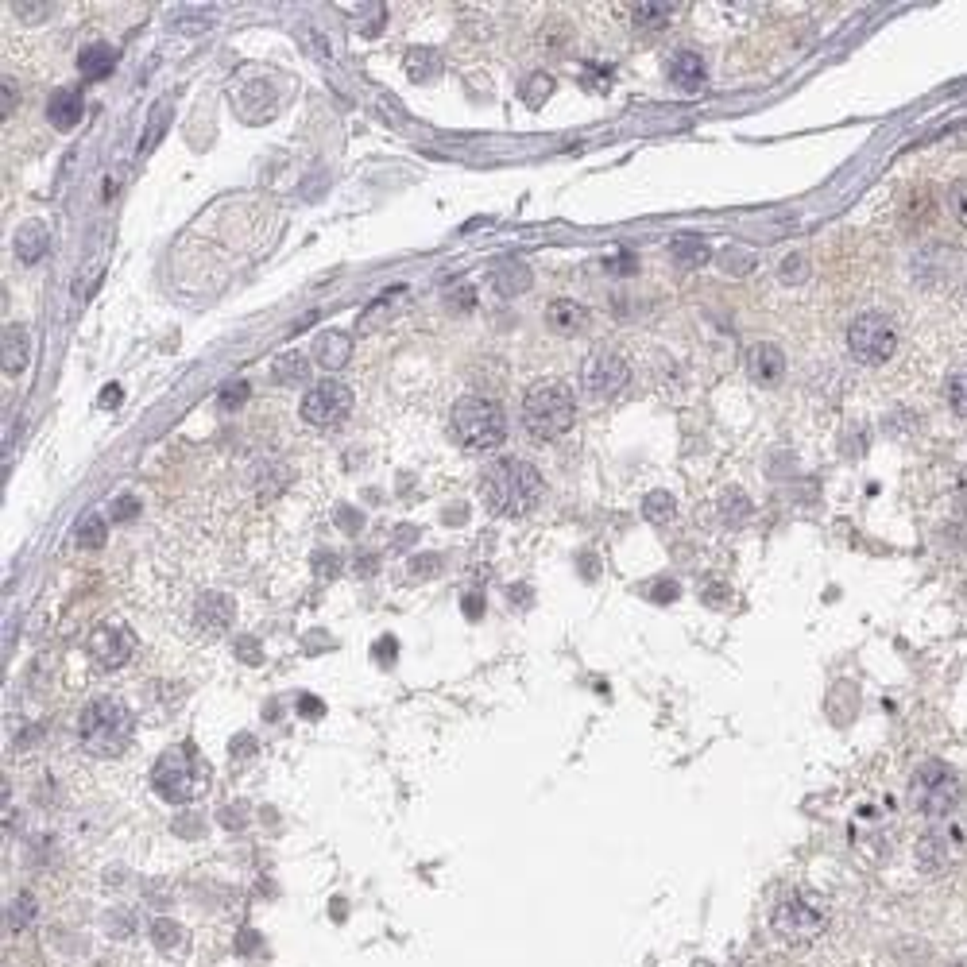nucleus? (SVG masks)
Masks as SVG:
<instances>
[{
	"instance_id": "1",
	"label": "nucleus",
	"mask_w": 967,
	"mask_h": 967,
	"mask_svg": "<svg viewBox=\"0 0 967 967\" xmlns=\"http://www.w3.org/2000/svg\"><path fill=\"white\" fill-rule=\"evenodd\" d=\"M480 496L496 515H527L546 496V480L519 457H499L480 476Z\"/></svg>"
},
{
	"instance_id": "2",
	"label": "nucleus",
	"mask_w": 967,
	"mask_h": 967,
	"mask_svg": "<svg viewBox=\"0 0 967 967\" xmlns=\"http://www.w3.org/2000/svg\"><path fill=\"white\" fill-rule=\"evenodd\" d=\"M132 735H136V720L113 697L89 701L82 708V716H78V743L86 747L89 755H97V759H117V755H124L128 743H132Z\"/></svg>"
},
{
	"instance_id": "3",
	"label": "nucleus",
	"mask_w": 967,
	"mask_h": 967,
	"mask_svg": "<svg viewBox=\"0 0 967 967\" xmlns=\"http://www.w3.org/2000/svg\"><path fill=\"white\" fill-rule=\"evenodd\" d=\"M573 422H577V395L561 380L538 383L523 395V426H527L530 438L554 441L561 434H569Z\"/></svg>"
},
{
	"instance_id": "4",
	"label": "nucleus",
	"mask_w": 967,
	"mask_h": 967,
	"mask_svg": "<svg viewBox=\"0 0 967 967\" xmlns=\"http://www.w3.org/2000/svg\"><path fill=\"white\" fill-rule=\"evenodd\" d=\"M964 801V782L960 774L948 766V762H925L917 774H913V786H909V805L921 813V817H948L956 805Z\"/></svg>"
},
{
	"instance_id": "5",
	"label": "nucleus",
	"mask_w": 967,
	"mask_h": 967,
	"mask_svg": "<svg viewBox=\"0 0 967 967\" xmlns=\"http://www.w3.org/2000/svg\"><path fill=\"white\" fill-rule=\"evenodd\" d=\"M453 434L469 449H496L499 441H507V414L496 399L469 395L453 407Z\"/></svg>"
},
{
	"instance_id": "6",
	"label": "nucleus",
	"mask_w": 967,
	"mask_h": 967,
	"mask_svg": "<svg viewBox=\"0 0 967 967\" xmlns=\"http://www.w3.org/2000/svg\"><path fill=\"white\" fill-rule=\"evenodd\" d=\"M151 782H155V793L163 801L182 805V801H190V797L202 793V786H206V766H202V759L190 747H175V751H167L163 759L155 762Z\"/></svg>"
},
{
	"instance_id": "7",
	"label": "nucleus",
	"mask_w": 967,
	"mask_h": 967,
	"mask_svg": "<svg viewBox=\"0 0 967 967\" xmlns=\"http://www.w3.org/2000/svg\"><path fill=\"white\" fill-rule=\"evenodd\" d=\"M770 925H774L778 940H786V944H809L828 929V906L813 894H786L774 906Z\"/></svg>"
},
{
	"instance_id": "8",
	"label": "nucleus",
	"mask_w": 967,
	"mask_h": 967,
	"mask_svg": "<svg viewBox=\"0 0 967 967\" xmlns=\"http://www.w3.org/2000/svg\"><path fill=\"white\" fill-rule=\"evenodd\" d=\"M848 349L859 364H882L898 349V329L886 314H859L848 325Z\"/></svg>"
},
{
	"instance_id": "9",
	"label": "nucleus",
	"mask_w": 967,
	"mask_h": 967,
	"mask_svg": "<svg viewBox=\"0 0 967 967\" xmlns=\"http://www.w3.org/2000/svg\"><path fill=\"white\" fill-rule=\"evenodd\" d=\"M627 380H631V368H627V360L619 352H592L585 360V368H581V391L588 399H596V403L616 399L619 391L627 387Z\"/></svg>"
},
{
	"instance_id": "10",
	"label": "nucleus",
	"mask_w": 967,
	"mask_h": 967,
	"mask_svg": "<svg viewBox=\"0 0 967 967\" xmlns=\"http://www.w3.org/2000/svg\"><path fill=\"white\" fill-rule=\"evenodd\" d=\"M349 411H352V391L341 380L314 383V387L302 395V418H306L310 426H337Z\"/></svg>"
},
{
	"instance_id": "11",
	"label": "nucleus",
	"mask_w": 967,
	"mask_h": 967,
	"mask_svg": "<svg viewBox=\"0 0 967 967\" xmlns=\"http://www.w3.org/2000/svg\"><path fill=\"white\" fill-rule=\"evenodd\" d=\"M89 654L101 670H120L132 654H136V635L124 623H105L101 631H93L89 639Z\"/></svg>"
},
{
	"instance_id": "12",
	"label": "nucleus",
	"mask_w": 967,
	"mask_h": 967,
	"mask_svg": "<svg viewBox=\"0 0 967 967\" xmlns=\"http://www.w3.org/2000/svg\"><path fill=\"white\" fill-rule=\"evenodd\" d=\"M956 267H960V252L952 244H937V248H925L913 256V279H917V287L933 291L956 275Z\"/></svg>"
},
{
	"instance_id": "13",
	"label": "nucleus",
	"mask_w": 967,
	"mask_h": 967,
	"mask_svg": "<svg viewBox=\"0 0 967 967\" xmlns=\"http://www.w3.org/2000/svg\"><path fill=\"white\" fill-rule=\"evenodd\" d=\"M747 376L759 383V387H774V383L786 376V352L770 341H762L747 352Z\"/></svg>"
},
{
	"instance_id": "14",
	"label": "nucleus",
	"mask_w": 967,
	"mask_h": 967,
	"mask_svg": "<svg viewBox=\"0 0 967 967\" xmlns=\"http://www.w3.org/2000/svg\"><path fill=\"white\" fill-rule=\"evenodd\" d=\"M546 325H550L554 333L573 337V333H581V329L588 325V310L581 306V302H573V298H554V302L546 306Z\"/></svg>"
},
{
	"instance_id": "15",
	"label": "nucleus",
	"mask_w": 967,
	"mask_h": 967,
	"mask_svg": "<svg viewBox=\"0 0 967 967\" xmlns=\"http://www.w3.org/2000/svg\"><path fill=\"white\" fill-rule=\"evenodd\" d=\"M233 600L229 596H217V592H209V596H202V604H198V612H194V619H198V627L206 631V635H217V631H225L229 623H233Z\"/></svg>"
},
{
	"instance_id": "16",
	"label": "nucleus",
	"mask_w": 967,
	"mask_h": 967,
	"mask_svg": "<svg viewBox=\"0 0 967 967\" xmlns=\"http://www.w3.org/2000/svg\"><path fill=\"white\" fill-rule=\"evenodd\" d=\"M704 78H708V66H704V59L697 51H677L674 59H670V82L677 89H697L704 86Z\"/></svg>"
},
{
	"instance_id": "17",
	"label": "nucleus",
	"mask_w": 967,
	"mask_h": 967,
	"mask_svg": "<svg viewBox=\"0 0 967 967\" xmlns=\"http://www.w3.org/2000/svg\"><path fill=\"white\" fill-rule=\"evenodd\" d=\"M82 93H74V89H59L51 101H47V120L55 124V128H62V132H70L78 120H82Z\"/></svg>"
},
{
	"instance_id": "18",
	"label": "nucleus",
	"mask_w": 967,
	"mask_h": 967,
	"mask_svg": "<svg viewBox=\"0 0 967 967\" xmlns=\"http://www.w3.org/2000/svg\"><path fill=\"white\" fill-rule=\"evenodd\" d=\"M28 360H31L28 329H24V325H8V329H4V372H8V376H20V372L28 368Z\"/></svg>"
},
{
	"instance_id": "19",
	"label": "nucleus",
	"mask_w": 967,
	"mask_h": 967,
	"mask_svg": "<svg viewBox=\"0 0 967 967\" xmlns=\"http://www.w3.org/2000/svg\"><path fill=\"white\" fill-rule=\"evenodd\" d=\"M47 248H51V233H47V225H43V221H28V225L16 233V256H20L24 264L43 260V256H47Z\"/></svg>"
},
{
	"instance_id": "20",
	"label": "nucleus",
	"mask_w": 967,
	"mask_h": 967,
	"mask_svg": "<svg viewBox=\"0 0 967 967\" xmlns=\"http://www.w3.org/2000/svg\"><path fill=\"white\" fill-rule=\"evenodd\" d=\"M349 333H341V329H325L322 337L314 341V360L322 364V368H341L345 360H349Z\"/></svg>"
},
{
	"instance_id": "21",
	"label": "nucleus",
	"mask_w": 967,
	"mask_h": 967,
	"mask_svg": "<svg viewBox=\"0 0 967 967\" xmlns=\"http://www.w3.org/2000/svg\"><path fill=\"white\" fill-rule=\"evenodd\" d=\"M117 66V47H109V43H89V47H82V55H78V70H82V78H105L109 70Z\"/></svg>"
},
{
	"instance_id": "22",
	"label": "nucleus",
	"mask_w": 967,
	"mask_h": 967,
	"mask_svg": "<svg viewBox=\"0 0 967 967\" xmlns=\"http://www.w3.org/2000/svg\"><path fill=\"white\" fill-rule=\"evenodd\" d=\"M441 70V59L438 51H430V47H414L411 55H407V78L411 82H434Z\"/></svg>"
},
{
	"instance_id": "23",
	"label": "nucleus",
	"mask_w": 967,
	"mask_h": 967,
	"mask_svg": "<svg viewBox=\"0 0 967 967\" xmlns=\"http://www.w3.org/2000/svg\"><path fill=\"white\" fill-rule=\"evenodd\" d=\"M708 256L712 252H708V244H704L701 236H677L674 240V260L681 267H701Z\"/></svg>"
},
{
	"instance_id": "24",
	"label": "nucleus",
	"mask_w": 967,
	"mask_h": 967,
	"mask_svg": "<svg viewBox=\"0 0 967 967\" xmlns=\"http://www.w3.org/2000/svg\"><path fill=\"white\" fill-rule=\"evenodd\" d=\"M670 16H674V4H631L635 28H662Z\"/></svg>"
},
{
	"instance_id": "25",
	"label": "nucleus",
	"mask_w": 967,
	"mask_h": 967,
	"mask_svg": "<svg viewBox=\"0 0 967 967\" xmlns=\"http://www.w3.org/2000/svg\"><path fill=\"white\" fill-rule=\"evenodd\" d=\"M720 515L732 523V527H739V523H747L751 519V499L743 496L739 488H728L724 496H720Z\"/></svg>"
},
{
	"instance_id": "26",
	"label": "nucleus",
	"mask_w": 967,
	"mask_h": 967,
	"mask_svg": "<svg viewBox=\"0 0 967 967\" xmlns=\"http://www.w3.org/2000/svg\"><path fill=\"white\" fill-rule=\"evenodd\" d=\"M674 496L670 492H650L646 496V503H643V515H646V523H654V527H662V523H670L674 519Z\"/></svg>"
},
{
	"instance_id": "27",
	"label": "nucleus",
	"mask_w": 967,
	"mask_h": 967,
	"mask_svg": "<svg viewBox=\"0 0 967 967\" xmlns=\"http://www.w3.org/2000/svg\"><path fill=\"white\" fill-rule=\"evenodd\" d=\"M310 376V364H306V356H298V352H287V356H279L275 360V380L279 383H298Z\"/></svg>"
},
{
	"instance_id": "28",
	"label": "nucleus",
	"mask_w": 967,
	"mask_h": 967,
	"mask_svg": "<svg viewBox=\"0 0 967 967\" xmlns=\"http://www.w3.org/2000/svg\"><path fill=\"white\" fill-rule=\"evenodd\" d=\"M530 287V271L523 264H507L503 271H496V291L499 294H519Z\"/></svg>"
},
{
	"instance_id": "29",
	"label": "nucleus",
	"mask_w": 967,
	"mask_h": 967,
	"mask_svg": "<svg viewBox=\"0 0 967 967\" xmlns=\"http://www.w3.org/2000/svg\"><path fill=\"white\" fill-rule=\"evenodd\" d=\"M917 859H921V867L925 871H933V867H944V859H948V848H944V840L940 836H921V844H917Z\"/></svg>"
},
{
	"instance_id": "30",
	"label": "nucleus",
	"mask_w": 967,
	"mask_h": 967,
	"mask_svg": "<svg viewBox=\"0 0 967 967\" xmlns=\"http://www.w3.org/2000/svg\"><path fill=\"white\" fill-rule=\"evenodd\" d=\"M550 93H554V78H550V74H534V78L523 82V101H527L530 109H538Z\"/></svg>"
},
{
	"instance_id": "31",
	"label": "nucleus",
	"mask_w": 967,
	"mask_h": 967,
	"mask_svg": "<svg viewBox=\"0 0 967 967\" xmlns=\"http://www.w3.org/2000/svg\"><path fill=\"white\" fill-rule=\"evenodd\" d=\"M31 917H35V902H31V894H20V898L12 902V909H8V929H12V933L28 929Z\"/></svg>"
},
{
	"instance_id": "32",
	"label": "nucleus",
	"mask_w": 967,
	"mask_h": 967,
	"mask_svg": "<svg viewBox=\"0 0 967 967\" xmlns=\"http://www.w3.org/2000/svg\"><path fill=\"white\" fill-rule=\"evenodd\" d=\"M105 542V523H101V515L93 511V515H86L82 523H78V546H101Z\"/></svg>"
},
{
	"instance_id": "33",
	"label": "nucleus",
	"mask_w": 967,
	"mask_h": 967,
	"mask_svg": "<svg viewBox=\"0 0 967 967\" xmlns=\"http://www.w3.org/2000/svg\"><path fill=\"white\" fill-rule=\"evenodd\" d=\"M948 403H952V411L960 414V418H967V368L956 372L952 383H948Z\"/></svg>"
},
{
	"instance_id": "34",
	"label": "nucleus",
	"mask_w": 967,
	"mask_h": 967,
	"mask_svg": "<svg viewBox=\"0 0 967 967\" xmlns=\"http://www.w3.org/2000/svg\"><path fill=\"white\" fill-rule=\"evenodd\" d=\"M948 209H952V217L967 229V182L964 178L948 186Z\"/></svg>"
},
{
	"instance_id": "35",
	"label": "nucleus",
	"mask_w": 967,
	"mask_h": 967,
	"mask_svg": "<svg viewBox=\"0 0 967 967\" xmlns=\"http://www.w3.org/2000/svg\"><path fill=\"white\" fill-rule=\"evenodd\" d=\"M720 264L728 267V271H735V275H743V271H751V267H755V256H751V252H743V248H728V252L720 256Z\"/></svg>"
},
{
	"instance_id": "36",
	"label": "nucleus",
	"mask_w": 967,
	"mask_h": 967,
	"mask_svg": "<svg viewBox=\"0 0 967 967\" xmlns=\"http://www.w3.org/2000/svg\"><path fill=\"white\" fill-rule=\"evenodd\" d=\"M244 399H248V383L244 380H233L225 391H221V407H225V411H236Z\"/></svg>"
},
{
	"instance_id": "37",
	"label": "nucleus",
	"mask_w": 967,
	"mask_h": 967,
	"mask_svg": "<svg viewBox=\"0 0 967 967\" xmlns=\"http://www.w3.org/2000/svg\"><path fill=\"white\" fill-rule=\"evenodd\" d=\"M801 275H805V260H801V256H790V264L782 267V279H786V283H797Z\"/></svg>"
},
{
	"instance_id": "38",
	"label": "nucleus",
	"mask_w": 967,
	"mask_h": 967,
	"mask_svg": "<svg viewBox=\"0 0 967 967\" xmlns=\"http://www.w3.org/2000/svg\"><path fill=\"white\" fill-rule=\"evenodd\" d=\"M650 592H654L650 600H662V604H670V600L677 596V585H674V581H662V585H654Z\"/></svg>"
},
{
	"instance_id": "39",
	"label": "nucleus",
	"mask_w": 967,
	"mask_h": 967,
	"mask_svg": "<svg viewBox=\"0 0 967 967\" xmlns=\"http://www.w3.org/2000/svg\"><path fill=\"white\" fill-rule=\"evenodd\" d=\"M128 515H136V499H132V496H120L117 507H113V519H128Z\"/></svg>"
},
{
	"instance_id": "40",
	"label": "nucleus",
	"mask_w": 967,
	"mask_h": 967,
	"mask_svg": "<svg viewBox=\"0 0 967 967\" xmlns=\"http://www.w3.org/2000/svg\"><path fill=\"white\" fill-rule=\"evenodd\" d=\"M155 940H159V944H175L178 929H175V925H163V921H159V925H155Z\"/></svg>"
},
{
	"instance_id": "41",
	"label": "nucleus",
	"mask_w": 967,
	"mask_h": 967,
	"mask_svg": "<svg viewBox=\"0 0 967 967\" xmlns=\"http://www.w3.org/2000/svg\"><path fill=\"white\" fill-rule=\"evenodd\" d=\"M306 716H322V701H314V697H302V704H298Z\"/></svg>"
},
{
	"instance_id": "42",
	"label": "nucleus",
	"mask_w": 967,
	"mask_h": 967,
	"mask_svg": "<svg viewBox=\"0 0 967 967\" xmlns=\"http://www.w3.org/2000/svg\"><path fill=\"white\" fill-rule=\"evenodd\" d=\"M16 105V86L12 82H4V117H8V109Z\"/></svg>"
}]
</instances>
